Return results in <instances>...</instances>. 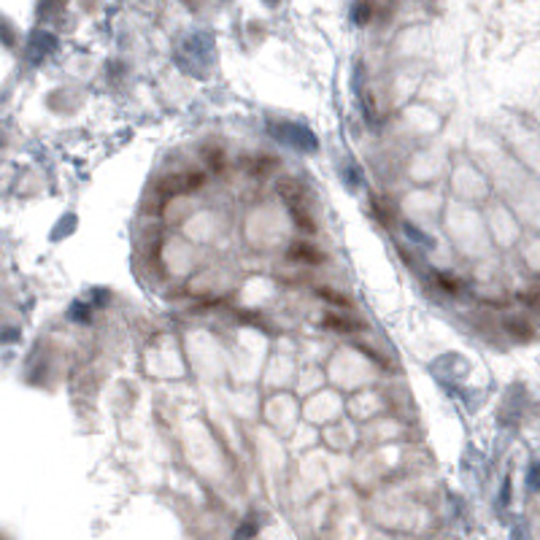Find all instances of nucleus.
Returning <instances> with one entry per match:
<instances>
[{
	"mask_svg": "<svg viewBox=\"0 0 540 540\" xmlns=\"http://www.w3.org/2000/svg\"><path fill=\"white\" fill-rule=\"evenodd\" d=\"M281 133H284V141H286V144L303 148V151H313V148H316V138H313V133H310L308 127H303V124L284 122Z\"/></svg>",
	"mask_w": 540,
	"mask_h": 540,
	"instance_id": "f257e3e1",
	"label": "nucleus"
},
{
	"mask_svg": "<svg viewBox=\"0 0 540 540\" xmlns=\"http://www.w3.org/2000/svg\"><path fill=\"white\" fill-rule=\"evenodd\" d=\"M505 330H508V335L519 338V340H529L535 335V327H532V322H526L524 316H508Z\"/></svg>",
	"mask_w": 540,
	"mask_h": 540,
	"instance_id": "f03ea898",
	"label": "nucleus"
},
{
	"mask_svg": "<svg viewBox=\"0 0 540 540\" xmlns=\"http://www.w3.org/2000/svg\"><path fill=\"white\" fill-rule=\"evenodd\" d=\"M370 19H373V6H370L367 0L357 3V9H354V22H357V25H367Z\"/></svg>",
	"mask_w": 540,
	"mask_h": 540,
	"instance_id": "7ed1b4c3",
	"label": "nucleus"
},
{
	"mask_svg": "<svg viewBox=\"0 0 540 540\" xmlns=\"http://www.w3.org/2000/svg\"><path fill=\"white\" fill-rule=\"evenodd\" d=\"M405 227V235L411 238V241H416V243H421V246H432V238L430 235H424V232H418L414 225H403Z\"/></svg>",
	"mask_w": 540,
	"mask_h": 540,
	"instance_id": "20e7f679",
	"label": "nucleus"
},
{
	"mask_svg": "<svg viewBox=\"0 0 540 540\" xmlns=\"http://www.w3.org/2000/svg\"><path fill=\"white\" fill-rule=\"evenodd\" d=\"M526 484H529V489H540V462H535V465L529 468V475H526Z\"/></svg>",
	"mask_w": 540,
	"mask_h": 540,
	"instance_id": "39448f33",
	"label": "nucleus"
},
{
	"mask_svg": "<svg viewBox=\"0 0 540 540\" xmlns=\"http://www.w3.org/2000/svg\"><path fill=\"white\" fill-rule=\"evenodd\" d=\"M70 316H73L76 322H87V319H90V310L84 308L81 303H73V308H70Z\"/></svg>",
	"mask_w": 540,
	"mask_h": 540,
	"instance_id": "423d86ee",
	"label": "nucleus"
}]
</instances>
